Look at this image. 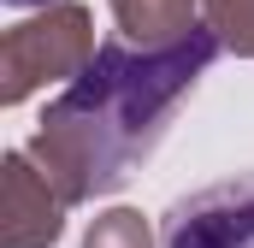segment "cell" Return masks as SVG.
Listing matches in <instances>:
<instances>
[{"instance_id": "obj_1", "label": "cell", "mask_w": 254, "mask_h": 248, "mask_svg": "<svg viewBox=\"0 0 254 248\" xmlns=\"http://www.w3.org/2000/svg\"><path fill=\"white\" fill-rule=\"evenodd\" d=\"M160 248H254V172L184 195L160 225Z\"/></svg>"}, {"instance_id": "obj_2", "label": "cell", "mask_w": 254, "mask_h": 248, "mask_svg": "<svg viewBox=\"0 0 254 248\" xmlns=\"http://www.w3.org/2000/svg\"><path fill=\"white\" fill-rule=\"evenodd\" d=\"M6 6H48V0H6Z\"/></svg>"}]
</instances>
